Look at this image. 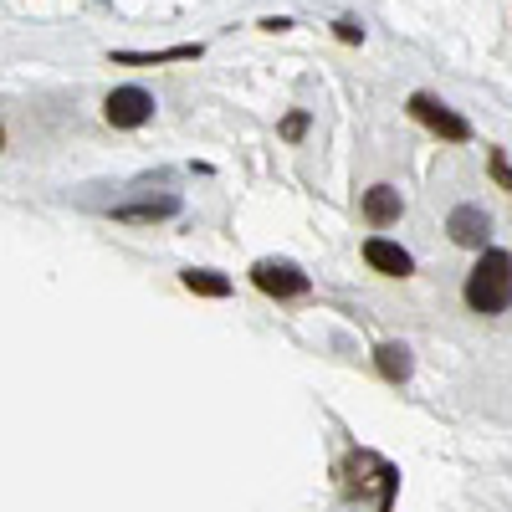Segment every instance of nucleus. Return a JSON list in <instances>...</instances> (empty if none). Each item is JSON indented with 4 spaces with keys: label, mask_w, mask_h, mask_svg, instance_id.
I'll list each match as a JSON object with an SVG mask.
<instances>
[{
    "label": "nucleus",
    "mask_w": 512,
    "mask_h": 512,
    "mask_svg": "<svg viewBox=\"0 0 512 512\" xmlns=\"http://www.w3.org/2000/svg\"><path fill=\"white\" fill-rule=\"evenodd\" d=\"M374 364H379V374L390 379V384H405L410 369H415V359H410L405 344H379V349H374Z\"/></svg>",
    "instance_id": "1a4fd4ad"
},
{
    "label": "nucleus",
    "mask_w": 512,
    "mask_h": 512,
    "mask_svg": "<svg viewBox=\"0 0 512 512\" xmlns=\"http://www.w3.org/2000/svg\"><path fill=\"white\" fill-rule=\"evenodd\" d=\"M0 144H6V128H0Z\"/></svg>",
    "instance_id": "2eb2a0df"
},
{
    "label": "nucleus",
    "mask_w": 512,
    "mask_h": 512,
    "mask_svg": "<svg viewBox=\"0 0 512 512\" xmlns=\"http://www.w3.org/2000/svg\"><path fill=\"white\" fill-rule=\"evenodd\" d=\"M333 31H338V41H349V47H359V41H364V26L359 21H338Z\"/></svg>",
    "instance_id": "ddd939ff"
},
{
    "label": "nucleus",
    "mask_w": 512,
    "mask_h": 512,
    "mask_svg": "<svg viewBox=\"0 0 512 512\" xmlns=\"http://www.w3.org/2000/svg\"><path fill=\"white\" fill-rule=\"evenodd\" d=\"M200 47H164V52H113L118 67H154V62H195Z\"/></svg>",
    "instance_id": "9d476101"
},
{
    "label": "nucleus",
    "mask_w": 512,
    "mask_h": 512,
    "mask_svg": "<svg viewBox=\"0 0 512 512\" xmlns=\"http://www.w3.org/2000/svg\"><path fill=\"white\" fill-rule=\"evenodd\" d=\"M466 308L472 313L512 308V256L507 251H482V262L466 272Z\"/></svg>",
    "instance_id": "f257e3e1"
},
{
    "label": "nucleus",
    "mask_w": 512,
    "mask_h": 512,
    "mask_svg": "<svg viewBox=\"0 0 512 512\" xmlns=\"http://www.w3.org/2000/svg\"><path fill=\"white\" fill-rule=\"evenodd\" d=\"M251 282L262 287L267 297H308V272L297 267V262H282V256H267V262H256L251 267Z\"/></svg>",
    "instance_id": "7ed1b4c3"
},
{
    "label": "nucleus",
    "mask_w": 512,
    "mask_h": 512,
    "mask_svg": "<svg viewBox=\"0 0 512 512\" xmlns=\"http://www.w3.org/2000/svg\"><path fill=\"white\" fill-rule=\"evenodd\" d=\"M359 210H364V221H369L374 231H384V226H395V221L405 216V195H400L395 185H369V190L359 195Z\"/></svg>",
    "instance_id": "0eeeda50"
},
{
    "label": "nucleus",
    "mask_w": 512,
    "mask_h": 512,
    "mask_svg": "<svg viewBox=\"0 0 512 512\" xmlns=\"http://www.w3.org/2000/svg\"><path fill=\"white\" fill-rule=\"evenodd\" d=\"M405 113H410L420 128H431L436 139H446V144H466V139H472V123H466L456 108H446L441 98H431V93H415V98L405 103Z\"/></svg>",
    "instance_id": "f03ea898"
},
{
    "label": "nucleus",
    "mask_w": 512,
    "mask_h": 512,
    "mask_svg": "<svg viewBox=\"0 0 512 512\" xmlns=\"http://www.w3.org/2000/svg\"><path fill=\"white\" fill-rule=\"evenodd\" d=\"M303 134H308V113H287V118H282V139H292V144H297Z\"/></svg>",
    "instance_id": "f8f14e48"
},
{
    "label": "nucleus",
    "mask_w": 512,
    "mask_h": 512,
    "mask_svg": "<svg viewBox=\"0 0 512 512\" xmlns=\"http://www.w3.org/2000/svg\"><path fill=\"white\" fill-rule=\"evenodd\" d=\"M180 282H185L190 292H200V297H226V292H231V282H226L221 272H210V267H190V272H180Z\"/></svg>",
    "instance_id": "9b49d317"
},
{
    "label": "nucleus",
    "mask_w": 512,
    "mask_h": 512,
    "mask_svg": "<svg viewBox=\"0 0 512 512\" xmlns=\"http://www.w3.org/2000/svg\"><path fill=\"white\" fill-rule=\"evenodd\" d=\"M446 236H451L456 246H466V251H482L487 236H492V216H487L482 205H456L451 221H446Z\"/></svg>",
    "instance_id": "423d86ee"
},
{
    "label": "nucleus",
    "mask_w": 512,
    "mask_h": 512,
    "mask_svg": "<svg viewBox=\"0 0 512 512\" xmlns=\"http://www.w3.org/2000/svg\"><path fill=\"white\" fill-rule=\"evenodd\" d=\"M103 118H108L113 128H139V123L154 118V98H149L144 88H113V93L103 98Z\"/></svg>",
    "instance_id": "20e7f679"
},
{
    "label": "nucleus",
    "mask_w": 512,
    "mask_h": 512,
    "mask_svg": "<svg viewBox=\"0 0 512 512\" xmlns=\"http://www.w3.org/2000/svg\"><path fill=\"white\" fill-rule=\"evenodd\" d=\"M175 216H180V195H144V200L113 205V221H123V226H159Z\"/></svg>",
    "instance_id": "39448f33"
},
{
    "label": "nucleus",
    "mask_w": 512,
    "mask_h": 512,
    "mask_svg": "<svg viewBox=\"0 0 512 512\" xmlns=\"http://www.w3.org/2000/svg\"><path fill=\"white\" fill-rule=\"evenodd\" d=\"M492 180L512 190V169H507V159H502V154H492Z\"/></svg>",
    "instance_id": "4468645a"
},
{
    "label": "nucleus",
    "mask_w": 512,
    "mask_h": 512,
    "mask_svg": "<svg viewBox=\"0 0 512 512\" xmlns=\"http://www.w3.org/2000/svg\"><path fill=\"white\" fill-rule=\"evenodd\" d=\"M364 262L379 272V277H410L415 272V256L395 241H384V236H369L364 241Z\"/></svg>",
    "instance_id": "6e6552de"
}]
</instances>
